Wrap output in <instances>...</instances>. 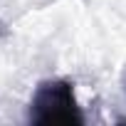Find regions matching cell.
I'll return each instance as SVG.
<instances>
[{"label":"cell","mask_w":126,"mask_h":126,"mask_svg":"<svg viewBox=\"0 0 126 126\" xmlns=\"http://www.w3.org/2000/svg\"><path fill=\"white\" fill-rule=\"evenodd\" d=\"M124 92H126V74H124Z\"/></svg>","instance_id":"7a4b0ae2"},{"label":"cell","mask_w":126,"mask_h":126,"mask_svg":"<svg viewBox=\"0 0 126 126\" xmlns=\"http://www.w3.org/2000/svg\"><path fill=\"white\" fill-rule=\"evenodd\" d=\"M27 121L37 124V126H52V124L82 126V124H87V116L74 94V84L69 79L40 82L30 99V106H27Z\"/></svg>","instance_id":"6da1fadb"}]
</instances>
